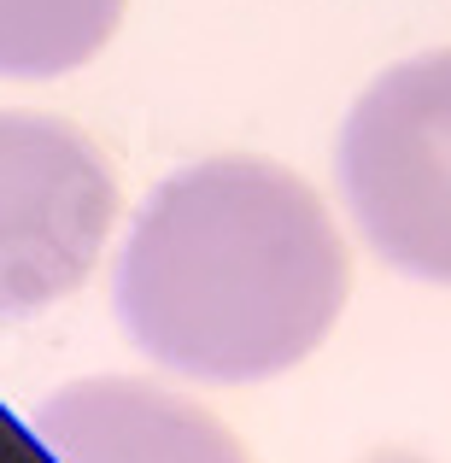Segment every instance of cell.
<instances>
[{"instance_id":"7a4b0ae2","label":"cell","mask_w":451,"mask_h":463,"mask_svg":"<svg viewBox=\"0 0 451 463\" xmlns=\"http://www.w3.org/2000/svg\"><path fill=\"white\" fill-rule=\"evenodd\" d=\"M334 176L375 259L451 288V47L381 71L358 94Z\"/></svg>"},{"instance_id":"277c9868","label":"cell","mask_w":451,"mask_h":463,"mask_svg":"<svg viewBox=\"0 0 451 463\" xmlns=\"http://www.w3.org/2000/svg\"><path fill=\"white\" fill-rule=\"evenodd\" d=\"M30 440L53 463H252L205 405L147 375H77L42 393Z\"/></svg>"},{"instance_id":"6da1fadb","label":"cell","mask_w":451,"mask_h":463,"mask_svg":"<svg viewBox=\"0 0 451 463\" xmlns=\"http://www.w3.org/2000/svg\"><path fill=\"white\" fill-rule=\"evenodd\" d=\"M346 306V247L294 170L200 158L136 205L112 264V311L158 370L211 387L305 364Z\"/></svg>"},{"instance_id":"5b68a950","label":"cell","mask_w":451,"mask_h":463,"mask_svg":"<svg viewBox=\"0 0 451 463\" xmlns=\"http://www.w3.org/2000/svg\"><path fill=\"white\" fill-rule=\"evenodd\" d=\"M124 0H0V77L47 82L112 42Z\"/></svg>"},{"instance_id":"3957f363","label":"cell","mask_w":451,"mask_h":463,"mask_svg":"<svg viewBox=\"0 0 451 463\" xmlns=\"http://www.w3.org/2000/svg\"><path fill=\"white\" fill-rule=\"evenodd\" d=\"M117 223V176L77 124L0 112V323L77 294Z\"/></svg>"}]
</instances>
